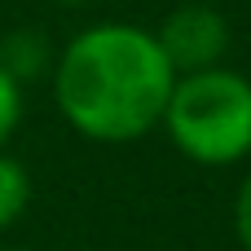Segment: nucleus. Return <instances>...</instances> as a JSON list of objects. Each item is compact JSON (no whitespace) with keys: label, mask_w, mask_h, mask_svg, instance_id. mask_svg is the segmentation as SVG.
Here are the masks:
<instances>
[{"label":"nucleus","mask_w":251,"mask_h":251,"mask_svg":"<svg viewBox=\"0 0 251 251\" xmlns=\"http://www.w3.org/2000/svg\"><path fill=\"white\" fill-rule=\"evenodd\" d=\"M234 234L251 251V176L238 185V199H234Z\"/></svg>","instance_id":"0eeeda50"},{"label":"nucleus","mask_w":251,"mask_h":251,"mask_svg":"<svg viewBox=\"0 0 251 251\" xmlns=\"http://www.w3.org/2000/svg\"><path fill=\"white\" fill-rule=\"evenodd\" d=\"M31 203V176L18 159H9L0 150V229H9Z\"/></svg>","instance_id":"20e7f679"},{"label":"nucleus","mask_w":251,"mask_h":251,"mask_svg":"<svg viewBox=\"0 0 251 251\" xmlns=\"http://www.w3.org/2000/svg\"><path fill=\"white\" fill-rule=\"evenodd\" d=\"M176 66L154 31L132 22H101L79 31L53 71L62 119L88 141H137L159 128L172 97Z\"/></svg>","instance_id":"f257e3e1"},{"label":"nucleus","mask_w":251,"mask_h":251,"mask_svg":"<svg viewBox=\"0 0 251 251\" xmlns=\"http://www.w3.org/2000/svg\"><path fill=\"white\" fill-rule=\"evenodd\" d=\"M154 35H159L168 62L176 66V75L203 71V66H221V57L229 49V22L212 4H181V9H172Z\"/></svg>","instance_id":"7ed1b4c3"},{"label":"nucleus","mask_w":251,"mask_h":251,"mask_svg":"<svg viewBox=\"0 0 251 251\" xmlns=\"http://www.w3.org/2000/svg\"><path fill=\"white\" fill-rule=\"evenodd\" d=\"M0 251H26V247H0Z\"/></svg>","instance_id":"1a4fd4ad"},{"label":"nucleus","mask_w":251,"mask_h":251,"mask_svg":"<svg viewBox=\"0 0 251 251\" xmlns=\"http://www.w3.org/2000/svg\"><path fill=\"white\" fill-rule=\"evenodd\" d=\"M18 124H22V79H13L0 62V146L13 137Z\"/></svg>","instance_id":"423d86ee"},{"label":"nucleus","mask_w":251,"mask_h":251,"mask_svg":"<svg viewBox=\"0 0 251 251\" xmlns=\"http://www.w3.org/2000/svg\"><path fill=\"white\" fill-rule=\"evenodd\" d=\"M57 4H88V0H57Z\"/></svg>","instance_id":"6e6552de"},{"label":"nucleus","mask_w":251,"mask_h":251,"mask_svg":"<svg viewBox=\"0 0 251 251\" xmlns=\"http://www.w3.org/2000/svg\"><path fill=\"white\" fill-rule=\"evenodd\" d=\"M159 124L185 159L229 168L251 154V79L225 66L185 71L176 75Z\"/></svg>","instance_id":"f03ea898"},{"label":"nucleus","mask_w":251,"mask_h":251,"mask_svg":"<svg viewBox=\"0 0 251 251\" xmlns=\"http://www.w3.org/2000/svg\"><path fill=\"white\" fill-rule=\"evenodd\" d=\"M0 62H4V71H9L13 79H31V75L44 66V40H40L35 31H18V35L4 40Z\"/></svg>","instance_id":"39448f33"}]
</instances>
